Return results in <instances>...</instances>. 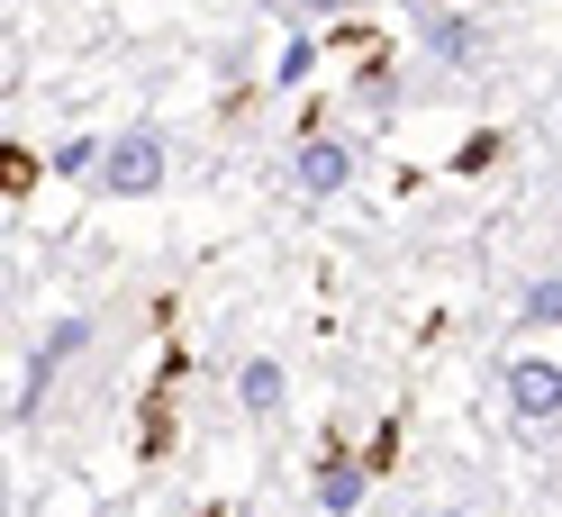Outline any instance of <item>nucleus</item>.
I'll list each match as a JSON object with an SVG mask.
<instances>
[{
	"label": "nucleus",
	"instance_id": "1",
	"mask_svg": "<svg viewBox=\"0 0 562 517\" xmlns=\"http://www.w3.org/2000/svg\"><path fill=\"white\" fill-rule=\"evenodd\" d=\"M100 191H110V200L164 191V127H155V119H136V127L110 136V155H100Z\"/></svg>",
	"mask_w": 562,
	"mask_h": 517
},
{
	"label": "nucleus",
	"instance_id": "3",
	"mask_svg": "<svg viewBox=\"0 0 562 517\" xmlns=\"http://www.w3.org/2000/svg\"><path fill=\"white\" fill-rule=\"evenodd\" d=\"M508 408H517L526 427H553L562 418V363L553 355H517L508 363Z\"/></svg>",
	"mask_w": 562,
	"mask_h": 517
},
{
	"label": "nucleus",
	"instance_id": "2",
	"mask_svg": "<svg viewBox=\"0 0 562 517\" xmlns=\"http://www.w3.org/2000/svg\"><path fill=\"white\" fill-rule=\"evenodd\" d=\"M82 345H91V318H55L37 336V355H27V372H19V418H37V408H46V382L82 355Z\"/></svg>",
	"mask_w": 562,
	"mask_h": 517
},
{
	"label": "nucleus",
	"instance_id": "6",
	"mask_svg": "<svg viewBox=\"0 0 562 517\" xmlns=\"http://www.w3.org/2000/svg\"><path fill=\"white\" fill-rule=\"evenodd\" d=\"M363 491H372V463L327 454V472H318V508H327V517H355V508H363Z\"/></svg>",
	"mask_w": 562,
	"mask_h": 517
},
{
	"label": "nucleus",
	"instance_id": "7",
	"mask_svg": "<svg viewBox=\"0 0 562 517\" xmlns=\"http://www.w3.org/2000/svg\"><path fill=\"white\" fill-rule=\"evenodd\" d=\"M427 55H436V64H472V55H481V27L453 19V10H427Z\"/></svg>",
	"mask_w": 562,
	"mask_h": 517
},
{
	"label": "nucleus",
	"instance_id": "5",
	"mask_svg": "<svg viewBox=\"0 0 562 517\" xmlns=\"http://www.w3.org/2000/svg\"><path fill=\"white\" fill-rule=\"evenodd\" d=\"M281 400H291V372H281L272 355H245L236 363V408H245V418H272Z\"/></svg>",
	"mask_w": 562,
	"mask_h": 517
},
{
	"label": "nucleus",
	"instance_id": "9",
	"mask_svg": "<svg viewBox=\"0 0 562 517\" xmlns=\"http://www.w3.org/2000/svg\"><path fill=\"white\" fill-rule=\"evenodd\" d=\"M526 327H562V272L526 282Z\"/></svg>",
	"mask_w": 562,
	"mask_h": 517
},
{
	"label": "nucleus",
	"instance_id": "10",
	"mask_svg": "<svg viewBox=\"0 0 562 517\" xmlns=\"http://www.w3.org/2000/svg\"><path fill=\"white\" fill-rule=\"evenodd\" d=\"M363 110H400V74H391V64H363Z\"/></svg>",
	"mask_w": 562,
	"mask_h": 517
},
{
	"label": "nucleus",
	"instance_id": "8",
	"mask_svg": "<svg viewBox=\"0 0 562 517\" xmlns=\"http://www.w3.org/2000/svg\"><path fill=\"white\" fill-rule=\"evenodd\" d=\"M100 155H110V136H64L55 146V182H91Z\"/></svg>",
	"mask_w": 562,
	"mask_h": 517
},
{
	"label": "nucleus",
	"instance_id": "14",
	"mask_svg": "<svg viewBox=\"0 0 562 517\" xmlns=\"http://www.w3.org/2000/svg\"><path fill=\"white\" fill-rule=\"evenodd\" d=\"M236 517H255V508H236Z\"/></svg>",
	"mask_w": 562,
	"mask_h": 517
},
{
	"label": "nucleus",
	"instance_id": "11",
	"mask_svg": "<svg viewBox=\"0 0 562 517\" xmlns=\"http://www.w3.org/2000/svg\"><path fill=\"white\" fill-rule=\"evenodd\" d=\"M308 64H318V37H291V46H281V64H272V82H281V91L308 82Z\"/></svg>",
	"mask_w": 562,
	"mask_h": 517
},
{
	"label": "nucleus",
	"instance_id": "12",
	"mask_svg": "<svg viewBox=\"0 0 562 517\" xmlns=\"http://www.w3.org/2000/svg\"><path fill=\"white\" fill-rule=\"evenodd\" d=\"M291 10H308V19H336V10H355V0H291Z\"/></svg>",
	"mask_w": 562,
	"mask_h": 517
},
{
	"label": "nucleus",
	"instance_id": "4",
	"mask_svg": "<svg viewBox=\"0 0 562 517\" xmlns=\"http://www.w3.org/2000/svg\"><path fill=\"white\" fill-rule=\"evenodd\" d=\"M345 182H355V146L327 136V127H300V191L308 200H336Z\"/></svg>",
	"mask_w": 562,
	"mask_h": 517
},
{
	"label": "nucleus",
	"instance_id": "13",
	"mask_svg": "<svg viewBox=\"0 0 562 517\" xmlns=\"http://www.w3.org/2000/svg\"><path fill=\"white\" fill-rule=\"evenodd\" d=\"M427 517H463V508H427Z\"/></svg>",
	"mask_w": 562,
	"mask_h": 517
}]
</instances>
